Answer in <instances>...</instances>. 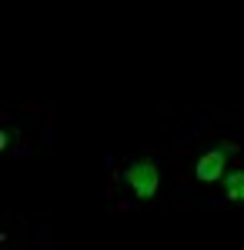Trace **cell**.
<instances>
[{"label": "cell", "mask_w": 244, "mask_h": 250, "mask_svg": "<svg viewBox=\"0 0 244 250\" xmlns=\"http://www.w3.org/2000/svg\"><path fill=\"white\" fill-rule=\"evenodd\" d=\"M224 170H227L224 150H207V154H201L197 167H194L197 180H204V184H211V180H221V173H224Z\"/></svg>", "instance_id": "obj_2"}, {"label": "cell", "mask_w": 244, "mask_h": 250, "mask_svg": "<svg viewBox=\"0 0 244 250\" xmlns=\"http://www.w3.org/2000/svg\"><path fill=\"white\" fill-rule=\"evenodd\" d=\"M224 193L227 200H244V170L224 173Z\"/></svg>", "instance_id": "obj_3"}, {"label": "cell", "mask_w": 244, "mask_h": 250, "mask_svg": "<svg viewBox=\"0 0 244 250\" xmlns=\"http://www.w3.org/2000/svg\"><path fill=\"white\" fill-rule=\"evenodd\" d=\"M124 180H127V187L134 190L137 200H154V193L161 187V173L154 167V160H134L124 170Z\"/></svg>", "instance_id": "obj_1"}]
</instances>
